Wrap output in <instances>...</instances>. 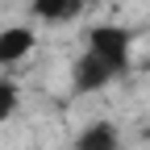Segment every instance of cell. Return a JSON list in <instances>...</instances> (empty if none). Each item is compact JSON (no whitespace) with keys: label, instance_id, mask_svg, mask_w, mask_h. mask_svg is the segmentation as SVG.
Returning a JSON list of instances; mask_svg holds the SVG:
<instances>
[{"label":"cell","instance_id":"277c9868","mask_svg":"<svg viewBox=\"0 0 150 150\" xmlns=\"http://www.w3.org/2000/svg\"><path fill=\"white\" fill-rule=\"evenodd\" d=\"M29 8L38 21H46V25H59V21H71L75 13H83L79 0H29Z\"/></svg>","mask_w":150,"mask_h":150},{"label":"cell","instance_id":"3957f363","mask_svg":"<svg viewBox=\"0 0 150 150\" xmlns=\"http://www.w3.org/2000/svg\"><path fill=\"white\" fill-rule=\"evenodd\" d=\"M33 29L25 25H8V29H0V67H13V63H21L25 54L33 50Z\"/></svg>","mask_w":150,"mask_h":150},{"label":"cell","instance_id":"6da1fadb","mask_svg":"<svg viewBox=\"0 0 150 150\" xmlns=\"http://www.w3.org/2000/svg\"><path fill=\"white\" fill-rule=\"evenodd\" d=\"M129 42H134V38H129V29H121V25H96L88 33V50H96L100 59H108L117 75L129 67Z\"/></svg>","mask_w":150,"mask_h":150},{"label":"cell","instance_id":"52a82bcc","mask_svg":"<svg viewBox=\"0 0 150 150\" xmlns=\"http://www.w3.org/2000/svg\"><path fill=\"white\" fill-rule=\"evenodd\" d=\"M79 4H83V8H92V4H96V0H79Z\"/></svg>","mask_w":150,"mask_h":150},{"label":"cell","instance_id":"7a4b0ae2","mask_svg":"<svg viewBox=\"0 0 150 150\" xmlns=\"http://www.w3.org/2000/svg\"><path fill=\"white\" fill-rule=\"evenodd\" d=\"M112 63L108 59H100L96 50H88L79 63L71 67V83H75V92H100L104 83H112Z\"/></svg>","mask_w":150,"mask_h":150},{"label":"cell","instance_id":"5b68a950","mask_svg":"<svg viewBox=\"0 0 150 150\" xmlns=\"http://www.w3.org/2000/svg\"><path fill=\"white\" fill-rule=\"evenodd\" d=\"M75 150H117V125H108V121L88 125L83 134L75 138Z\"/></svg>","mask_w":150,"mask_h":150},{"label":"cell","instance_id":"8992f818","mask_svg":"<svg viewBox=\"0 0 150 150\" xmlns=\"http://www.w3.org/2000/svg\"><path fill=\"white\" fill-rule=\"evenodd\" d=\"M17 104H21V92H17V83L0 75V121H8L13 112H17Z\"/></svg>","mask_w":150,"mask_h":150}]
</instances>
